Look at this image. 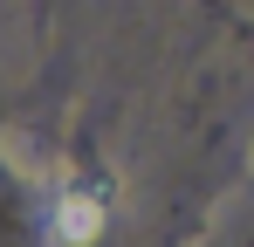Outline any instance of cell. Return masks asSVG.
I'll list each match as a JSON object with an SVG mask.
<instances>
[{
    "mask_svg": "<svg viewBox=\"0 0 254 247\" xmlns=\"http://www.w3.org/2000/svg\"><path fill=\"white\" fill-rule=\"evenodd\" d=\"M103 234V199L83 192V185H62V199H55V241L62 247H89Z\"/></svg>",
    "mask_w": 254,
    "mask_h": 247,
    "instance_id": "1",
    "label": "cell"
}]
</instances>
